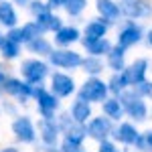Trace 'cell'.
<instances>
[{
  "label": "cell",
  "instance_id": "b9f144b4",
  "mask_svg": "<svg viewBox=\"0 0 152 152\" xmlns=\"http://www.w3.org/2000/svg\"><path fill=\"white\" fill-rule=\"evenodd\" d=\"M0 114H2V107H0Z\"/></svg>",
  "mask_w": 152,
  "mask_h": 152
},
{
  "label": "cell",
  "instance_id": "f35d334b",
  "mask_svg": "<svg viewBox=\"0 0 152 152\" xmlns=\"http://www.w3.org/2000/svg\"><path fill=\"white\" fill-rule=\"evenodd\" d=\"M146 41H148V45H150V47H152V28H150V31H148V37H146Z\"/></svg>",
  "mask_w": 152,
  "mask_h": 152
},
{
  "label": "cell",
  "instance_id": "3957f363",
  "mask_svg": "<svg viewBox=\"0 0 152 152\" xmlns=\"http://www.w3.org/2000/svg\"><path fill=\"white\" fill-rule=\"evenodd\" d=\"M107 95H110L107 83L104 79H99V77H94V75L89 79H85V83L77 91V97H81V99L89 102V104H102Z\"/></svg>",
  "mask_w": 152,
  "mask_h": 152
},
{
  "label": "cell",
  "instance_id": "4fadbf2b",
  "mask_svg": "<svg viewBox=\"0 0 152 152\" xmlns=\"http://www.w3.org/2000/svg\"><path fill=\"white\" fill-rule=\"evenodd\" d=\"M122 14L128 16L130 20L148 18V16H152V4L150 0H128L122 4Z\"/></svg>",
  "mask_w": 152,
  "mask_h": 152
},
{
  "label": "cell",
  "instance_id": "ab89813d",
  "mask_svg": "<svg viewBox=\"0 0 152 152\" xmlns=\"http://www.w3.org/2000/svg\"><path fill=\"white\" fill-rule=\"evenodd\" d=\"M148 97L152 99V85H150V91H148Z\"/></svg>",
  "mask_w": 152,
  "mask_h": 152
},
{
  "label": "cell",
  "instance_id": "d4e9b609",
  "mask_svg": "<svg viewBox=\"0 0 152 152\" xmlns=\"http://www.w3.org/2000/svg\"><path fill=\"white\" fill-rule=\"evenodd\" d=\"M26 49H28V53H35L39 57H49L51 51H53V45H51L49 39H45L43 35H39V37H35L33 41L26 43Z\"/></svg>",
  "mask_w": 152,
  "mask_h": 152
},
{
  "label": "cell",
  "instance_id": "ba28073f",
  "mask_svg": "<svg viewBox=\"0 0 152 152\" xmlns=\"http://www.w3.org/2000/svg\"><path fill=\"white\" fill-rule=\"evenodd\" d=\"M12 134L23 144H33V142H37V136H39L35 124L28 116H16V120L12 122Z\"/></svg>",
  "mask_w": 152,
  "mask_h": 152
},
{
  "label": "cell",
  "instance_id": "836d02e7",
  "mask_svg": "<svg viewBox=\"0 0 152 152\" xmlns=\"http://www.w3.org/2000/svg\"><path fill=\"white\" fill-rule=\"evenodd\" d=\"M63 2L65 0H47V4L51 8H63Z\"/></svg>",
  "mask_w": 152,
  "mask_h": 152
},
{
  "label": "cell",
  "instance_id": "8d00e7d4",
  "mask_svg": "<svg viewBox=\"0 0 152 152\" xmlns=\"http://www.w3.org/2000/svg\"><path fill=\"white\" fill-rule=\"evenodd\" d=\"M12 2H14V4H18V6H28V2H31V0H12Z\"/></svg>",
  "mask_w": 152,
  "mask_h": 152
},
{
  "label": "cell",
  "instance_id": "484cf974",
  "mask_svg": "<svg viewBox=\"0 0 152 152\" xmlns=\"http://www.w3.org/2000/svg\"><path fill=\"white\" fill-rule=\"evenodd\" d=\"M0 55H2V59H6V61L16 59L20 55V43L12 41L10 37H2V41H0Z\"/></svg>",
  "mask_w": 152,
  "mask_h": 152
},
{
  "label": "cell",
  "instance_id": "5bb4252c",
  "mask_svg": "<svg viewBox=\"0 0 152 152\" xmlns=\"http://www.w3.org/2000/svg\"><path fill=\"white\" fill-rule=\"evenodd\" d=\"M61 136V128H59L57 120L53 118H41L39 122V138L43 140L45 146H55Z\"/></svg>",
  "mask_w": 152,
  "mask_h": 152
},
{
  "label": "cell",
  "instance_id": "d6a6232c",
  "mask_svg": "<svg viewBox=\"0 0 152 152\" xmlns=\"http://www.w3.org/2000/svg\"><path fill=\"white\" fill-rule=\"evenodd\" d=\"M97 152H122V150L118 148L114 142H110V140H102V142H99V148H97Z\"/></svg>",
  "mask_w": 152,
  "mask_h": 152
},
{
  "label": "cell",
  "instance_id": "e0dca14e",
  "mask_svg": "<svg viewBox=\"0 0 152 152\" xmlns=\"http://www.w3.org/2000/svg\"><path fill=\"white\" fill-rule=\"evenodd\" d=\"M69 114H71V118H73L75 122H79V124H87V122L91 120V116H94V112H91V104L85 102V99H81V97H77V99L71 104Z\"/></svg>",
  "mask_w": 152,
  "mask_h": 152
},
{
  "label": "cell",
  "instance_id": "1f68e13d",
  "mask_svg": "<svg viewBox=\"0 0 152 152\" xmlns=\"http://www.w3.org/2000/svg\"><path fill=\"white\" fill-rule=\"evenodd\" d=\"M59 152H83V148H81V144H77V142H71L67 138H63L61 146H59Z\"/></svg>",
  "mask_w": 152,
  "mask_h": 152
},
{
  "label": "cell",
  "instance_id": "30bf717a",
  "mask_svg": "<svg viewBox=\"0 0 152 152\" xmlns=\"http://www.w3.org/2000/svg\"><path fill=\"white\" fill-rule=\"evenodd\" d=\"M51 91L57 95V97H71V95L77 91V85L75 79L67 75V73H53L51 75Z\"/></svg>",
  "mask_w": 152,
  "mask_h": 152
},
{
  "label": "cell",
  "instance_id": "cb8c5ba5",
  "mask_svg": "<svg viewBox=\"0 0 152 152\" xmlns=\"http://www.w3.org/2000/svg\"><path fill=\"white\" fill-rule=\"evenodd\" d=\"M81 45L85 47V51L89 53V55H95V57H104V55H107L110 53V49L114 47L107 39H95V41H85V39H81Z\"/></svg>",
  "mask_w": 152,
  "mask_h": 152
},
{
  "label": "cell",
  "instance_id": "5b68a950",
  "mask_svg": "<svg viewBox=\"0 0 152 152\" xmlns=\"http://www.w3.org/2000/svg\"><path fill=\"white\" fill-rule=\"evenodd\" d=\"M81 61L83 57L77 51L67 49V47L53 49L51 55H49V63L59 67V69H77V67H81Z\"/></svg>",
  "mask_w": 152,
  "mask_h": 152
},
{
  "label": "cell",
  "instance_id": "4dcf8cb0",
  "mask_svg": "<svg viewBox=\"0 0 152 152\" xmlns=\"http://www.w3.org/2000/svg\"><path fill=\"white\" fill-rule=\"evenodd\" d=\"M51 10V6H49L47 2H43V0H31L28 2V12L33 14V16H39V14H43V12Z\"/></svg>",
  "mask_w": 152,
  "mask_h": 152
},
{
  "label": "cell",
  "instance_id": "83f0119b",
  "mask_svg": "<svg viewBox=\"0 0 152 152\" xmlns=\"http://www.w3.org/2000/svg\"><path fill=\"white\" fill-rule=\"evenodd\" d=\"M107 87H110V94L112 95H120L126 87H130V85H128V81H126V77H124L122 71H114V75H112L110 81H107Z\"/></svg>",
  "mask_w": 152,
  "mask_h": 152
},
{
  "label": "cell",
  "instance_id": "9a60e30c",
  "mask_svg": "<svg viewBox=\"0 0 152 152\" xmlns=\"http://www.w3.org/2000/svg\"><path fill=\"white\" fill-rule=\"evenodd\" d=\"M112 136H114V140H118L120 144L134 146V144H136V140H138V136H140V132L136 130V126H134V124H130V122H122L118 128H114Z\"/></svg>",
  "mask_w": 152,
  "mask_h": 152
},
{
  "label": "cell",
  "instance_id": "603a6c76",
  "mask_svg": "<svg viewBox=\"0 0 152 152\" xmlns=\"http://www.w3.org/2000/svg\"><path fill=\"white\" fill-rule=\"evenodd\" d=\"M35 20H37V24L41 26L43 33H55V31H59V28L63 26L61 18H59L57 14H53L51 10L43 12V14H39V16H35Z\"/></svg>",
  "mask_w": 152,
  "mask_h": 152
},
{
  "label": "cell",
  "instance_id": "6da1fadb",
  "mask_svg": "<svg viewBox=\"0 0 152 152\" xmlns=\"http://www.w3.org/2000/svg\"><path fill=\"white\" fill-rule=\"evenodd\" d=\"M118 97H120V102L124 105V112H126L128 118H132L134 122L148 120V105L144 102V95H140L134 87H130V89L126 87Z\"/></svg>",
  "mask_w": 152,
  "mask_h": 152
},
{
  "label": "cell",
  "instance_id": "52a82bcc",
  "mask_svg": "<svg viewBox=\"0 0 152 152\" xmlns=\"http://www.w3.org/2000/svg\"><path fill=\"white\" fill-rule=\"evenodd\" d=\"M4 94L14 97L18 104H26L33 97V83L16 79V77H6V81H4Z\"/></svg>",
  "mask_w": 152,
  "mask_h": 152
},
{
  "label": "cell",
  "instance_id": "f546056e",
  "mask_svg": "<svg viewBox=\"0 0 152 152\" xmlns=\"http://www.w3.org/2000/svg\"><path fill=\"white\" fill-rule=\"evenodd\" d=\"M134 146L140 152H152V130H146L144 134H140Z\"/></svg>",
  "mask_w": 152,
  "mask_h": 152
},
{
  "label": "cell",
  "instance_id": "7402d4cb",
  "mask_svg": "<svg viewBox=\"0 0 152 152\" xmlns=\"http://www.w3.org/2000/svg\"><path fill=\"white\" fill-rule=\"evenodd\" d=\"M0 24L6 26V28L18 26V14L14 8V2H8V0L0 2Z\"/></svg>",
  "mask_w": 152,
  "mask_h": 152
},
{
  "label": "cell",
  "instance_id": "8992f818",
  "mask_svg": "<svg viewBox=\"0 0 152 152\" xmlns=\"http://www.w3.org/2000/svg\"><path fill=\"white\" fill-rule=\"evenodd\" d=\"M112 122H114V120L104 116V114L97 116V118L91 116V120L85 124V126H87V138H91V140H95V142L107 140V138L112 136V132H114Z\"/></svg>",
  "mask_w": 152,
  "mask_h": 152
},
{
  "label": "cell",
  "instance_id": "ffe728a7",
  "mask_svg": "<svg viewBox=\"0 0 152 152\" xmlns=\"http://www.w3.org/2000/svg\"><path fill=\"white\" fill-rule=\"evenodd\" d=\"M105 65L112 71H124L126 69V49L122 45L110 49V53L105 55Z\"/></svg>",
  "mask_w": 152,
  "mask_h": 152
},
{
  "label": "cell",
  "instance_id": "d590c367",
  "mask_svg": "<svg viewBox=\"0 0 152 152\" xmlns=\"http://www.w3.org/2000/svg\"><path fill=\"white\" fill-rule=\"evenodd\" d=\"M4 81H6V73H0V94H4Z\"/></svg>",
  "mask_w": 152,
  "mask_h": 152
},
{
  "label": "cell",
  "instance_id": "e575fe53",
  "mask_svg": "<svg viewBox=\"0 0 152 152\" xmlns=\"http://www.w3.org/2000/svg\"><path fill=\"white\" fill-rule=\"evenodd\" d=\"M2 110H4V112H8V114H16V107H14L10 102H6V104L2 105Z\"/></svg>",
  "mask_w": 152,
  "mask_h": 152
},
{
  "label": "cell",
  "instance_id": "9c48e42d",
  "mask_svg": "<svg viewBox=\"0 0 152 152\" xmlns=\"http://www.w3.org/2000/svg\"><path fill=\"white\" fill-rule=\"evenodd\" d=\"M148 67H150V61L146 57H140V59H136V61H132L130 65H126V69L122 71V73H124V77H126L130 87H134V85H138V83H142L146 79Z\"/></svg>",
  "mask_w": 152,
  "mask_h": 152
},
{
  "label": "cell",
  "instance_id": "2e32d148",
  "mask_svg": "<svg viewBox=\"0 0 152 152\" xmlns=\"http://www.w3.org/2000/svg\"><path fill=\"white\" fill-rule=\"evenodd\" d=\"M95 8L99 12V16L110 24L120 20V16H122V6L116 4L114 0H95Z\"/></svg>",
  "mask_w": 152,
  "mask_h": 152
},
{
  "label": "cell",
  "instance_id": "ac0fdd59",
  "mask_svg": "<svg viewBox=\"0 0 152 152\" xmlns=\"http://www.w3.org/2000/svg\"><path fill=\"white\" fill-rule=\"evenodd\" d=\"M77 41H81V33L77 26H61L59 31H55V45L57 47H71Z\"/></svg>",
  "mask_w": 152,
  "mask_h": 152
},
{
  "label": "cell",
  "instance_id": "74e56055",
  "mask_svg": "<svg viewBox=\"0 0 152 152\" xmlns=\"http://www.w3.org/2000/svg\"><path fill=\"white\" fill-rule=\"evenodd\" d=\"M0 152H18V148L16 146H6V148H2Z\"/></svg>",
  "mask_w": 152,
  "mask_h": 152
},
{
  "label": "cell",
  "instance_id": "f1b7e54d",
  "mask_svg": "<svg viewBox=\"0 0 152 152\" xmlns=\"http://www.w3.org/2000/svg\"><path fill=\"white\" fill-rule=\"evenodd\" d=\"M63 8L69 16H79L85 8H87V0H65Z\"/></svg>",
  "mask_w": 152,
  "mask_h": 152
},
{
  "label": "cell",
  "instance_id": "7a4b0ae2",
  "mask_svg": "<svg viewBox=\"0 0 152 152\" xmlns=\"http://www.w3.org/2000/svg\"><path fill=\"white\" fill-rule=\"evenodd\" d=\"M33 99L37 102V112L41 118H55V112L59 110V97L49 91L43 83L33 85Z\"/></svg>",
  "mask_w": 152,
  "mask_h": 152
},
{
  "label": "cell",
  "instance_id": "7bdbcfd3",
  "mask_svg": "<svg viewBox=\"0 0 152 152\" xmlns=\"http://www.w3.org/2000/svg\"><path fill=\"white\" fill-rule=\"evenodd\" d=\"M0 73H2V67H0Z\"/></svg>",
  "mask_w": 152,
  "mask_h": 152
},
{
  "label": "cell",
  "instance_id": "7c38bea8",
  "mask_svg": "<svg viewBox=\"0 0 152 152\" xmlns=\"http://www.w3.org/2000/svg\"><path fill=\"white\" fill-rule=\"evenodd\" d=\"M43 35V31H41V26L37 24V20H31V23H24L23 26H14V28H8V33L6 37H10L12 41H16V43H20V45H26L28 41H33L35 37Z\"/></svg>",
  "mask_w": 152,
  "mask_h": 152
},
{
  "label": "cell",
  "instance_id": "8fae6325",
  "mask_svg": "<svg viewBox=\"0 0 152 152\" xmlns=\"http://www.w3.org/2000/svg\"><path fill=\"white\" fill-rule=\"evenodd\" d=\"M142 37H144V33H142L140 24L128 20L118 31V45H122L124 49H130V47H134V45H138L142 41Z\"/></svg>",
  "mask_w": 152,
  "mask_h": 152
},
{
  "label": "cell",
  "instance_id": "277c9868",
  "mask_svg": "<svg viewBox=\"0 0 152 152\" xmlns=\"http://www.w3.org/2000/svg\"><path fill=\"white\" fill-rule=\"evenodd\" d=\"M20 75H23L24 81L33 83H43L49 75V65L41 59H24L20 63Z\"/></svg>",
  "mask_w": 152,
  "mask_h": 152
},
{
  "label": "cell",
  "instance_id": "ee69618b",
  "mask_svg": "<svg viewBox=\"0 0 152 152\" xmlns=\"http://www.w3.org/2000/svg\"><path fill=\"white\" fill-rule=\"evenodd\" d=\"M124 2H128V0H124Z\"/></svg>",
  "mask_w": 152,
  "mask_h": 152
},
{
  "label": "cell",
  "instance_id": "44dd1931",
  "mask_svg": "<svg viewBox=\"0 0 152 152\" xmlns=\"http://www.w3.org/2000/svg\"><path fill=\"white\" fill-rule=\"evenodd\" d=\"M102 112H104V116L112 118L114 122H120L122 118L126 116V112H124V105L120 102V97H105L104 102H102Z\"/></svg>",
  "mask_w": 152,
  "mask_h": 152
},
{
  "label": "cell",
  "instance_id": "60d3db41",
  "mask_svg": "<svg viewBox=\"0 0 152 152\" xmlns=\"http://www.w3.org/2000/svg\"><path fill=\"white\" fill-rule=\"evenodd\" d=\"M0 41H2V33H0Z\"/></svg>",
  "mask_w": 152,
  "mask_h": 152
},
{
  "label": "cell",
  "instance_id": "4316f807",
  "mask_svg": "<svg viewBox=\"0 0 152 152\" xmlns=\"http://www.w3.org/2000/svg\"><path fill=\"white\" fill-rule=\"evenodd\" d=\"M81 67L87 75H94V77H97L99 73H104V69H105L102 57H95V55H87V57L81 61Z\"/></svg>",
  "mask_w": 152,
  "mask_h": 152
},
{
  "label": "cell",
  "instance_id": "f6af8a7d",
  "mask_svg": "<svg viewBox=\"0 0 152 152\" xmlns=\"http://www.w3.org/2000/svg\"><path fill=\"white\" fill-rule=\"evenodd\" d=\"M0 2H2V0H0Z\"/></svg>",
  "mask_w": 152,
  "mask_h": 152
},
{
  "label": "cell",
  "instance_id": "d6986e66",
  "mask_svg": "<svg viewBox=\"0 0 152 152\" xmlns=\"http://www.w3.org/2000/svg\"><path fill=\"white\" fill-rule=\"evenodd\" d=\"M110 31V23L104 18H94L85 24V31H83V39L85 41H95V39H104Z\"/></svg>",
  "mask_w": 152,
  "mask_h": 152
}]
</instances>
